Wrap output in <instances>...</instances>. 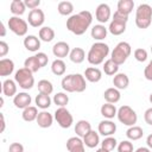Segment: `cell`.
Returning <instances> with one entry per match:
<instances>
[{
    "label": "cell",
    "instance_id": "cell-43",
    "mask_svg": "<svg viewBox=\"0 0 152 152\" xmlns=\"http://www.w3.org/2000/svg\"><path fill=\"white\" fill-rule=\"evenodd\" d=\"M134 58L138 62H145L147 59V51L145 49H142V48L135 49L134 50Z\"/></svg>",
    "mask_w": 152,
    "mask_h": 152
},
{
    "label": "cell",
    "instance_id": "cell-22",
    "mask_svg": "<svg viewBox=\"0 0 152 152\" xmlns=\"http://www.w3.org/2000/svg\"><path fill=\"white\" fill-rule=\"evenodd\" d=\"M2 94L5 96H15L17 95V82L11 80V78H7L2 82Z\"/></svg>",
    "mask_w": 152,
    "mask_h": 152
},
{
    "label": "cell",
    "instance_id": "cell-33",
    "mask_svg": "<svg viewBox=\"0 0 152 152\" xmlns=\"http://www.w3.org/2000/svg\"><path fill=\"white\" fill-rule=\"evenodd\" d=\"M65 70H66V66H65V63L63 59H58L56 58L52 64H51V71L56 75V76H62L65 74Z\"/></svg>",
    "mask_w": 152,
    "mask_h": 152
},
{
    "label": "cell",
    "instance_id": "cell-30",
    "mask_svg": "<svg viewBox=\"0 0 152 152\" xmlns=\"http://www.w3.org/2000/svg\"><path fill=\"white\" fill-rule=\"evenodd\" d=\"M38 37H39L40 40L49 43L55 38V31L50 26H43L38 32Z\"/></svg>",
    "mask_w": 152,
    "mask_h": 152
},
{
    "label": "cell",
    "instance_id": "cell-4",
    "mask_svg": "<svg viewBox=\"0 0 152 152\" xmlns=\"http://www.w3.org/2000/svg\"><path fill=\"white\" fill-rule=\"evenodd\" d=\"M152 23V7L148 4H140L135 12V25L139 28H147Z\"/></svg>",
    "mask_w": 152,
    "mask_h": 152
},
{
    "label": "cell",
    "instance_id": "cell-48",
    "mask_svg": "<svg viewBox=\"0 0 152 152\" xmlns=\"http://www.w3.org/2000/svg\"><path fill=\"white\" fill-rule=\"evenodd\" d=\"M10 51V48H8V44L4 40L0 42V57H5Z\"/></svg>",
    "mask_w": 152,
    "mask_h": 152
},
{
    "label": "cell",
    "instance_id": "cell-1",
    "mask_svg": "<svg viewBox=\"0 0 152 152\" xmlns=\"http://www.w3.org/2000/svg\"><path fill=\"white\" fill-rule=\"evenodd\" d=\"M93 14L89 11H81L66 19V28L76 36H82L91 25Z\"/></svg>",
    "mask_w": 152,
    "mask_h": 152
},
{
    "label": "cell",
    "instance_id": "cell-50",
    "mask_svg": "<svg viewBox=\"0 0 152 152\" xmlns=\"http://www.w3.org/2000/svg\"><path fill=\"white\" fill-rule=\"evenodd\" d=\"M146 144H147V147H148L150 150H152V133L147 135V138H146Z\"/></svg>",
    "mask_w": 152,
    "mask_h": 152
},
{
    "label": "cell",
    "instance_id": "cell-19",
    "mask_svg": "<svg viewBox=\"0 0 152 152\" xmlns=\"http://www.w3.org/2000/svg\"><path fill=\"white\" fill-rule=\"evenodd\" d=\"M84 78L91 83H96L102 78V71L99 68L95 66H89L84 70Z\"/></svg>",
    "mask_w": 152,
    "mask_h": 152
},
{
    "label": "cell",
    "instance_id": "cell-23",
    "mask_svg": "<svg viewBox=\"0 0 152 152\" xmlns=\"http://www.w3.org/2000/svg\"><path fill=\"white\" fill-rule=\"evenodd\" d=\"M113 84H114V88L119 89V90H122V89H126L129 84V78L126 74H122V72H118L114 78H113Z\"/></svg>",
    "mask_w": 152,
    "mask_h": 152
},
{
    "label": "cell",
    "instance_id": "cell-29",
    "mask_svg": "<svg viewBox=\"0 0 152 152\" xmlns=\"http://www.w3.org/2000/svg\"><path fill=\"white\" fill-rule=\"evenodd\" d=\"M133 8H134L133 0H119L116 11L125 14V15H129V13L133 11Z\"/></svg>",
    "mask_w": 152,
    "mask_h": 152
},
{
    "label": "cell",
    "instance_id": "cell-34",
    "mask_svg": "<svg viewBox=\"0 0 152 152\" xmlns=\"http://www.w3.org/2000/svg\"><path fill=\"white\" fill-rule=\"evenodd\" d=\"M36 101V104L38 108L45 110L48 109L50 106H51V99H50V95H45V94H38L34 99Z\"/></svg>",
    "mask_w": 152,
    "mask_h": 152
},
{
    "label": "cell",
    "instance_id": "cell-20",
    "mask_svg": "<svg viewBox=\"0 0 152 152\" xmlns=\"http://www.w3.org/2000/svg\"><path fill=\"white\" fill-rule=\"evenodd\" d=\"M91 131V125L87 120H78L75 125V133L80 138H84L86 134H88Z\"/></svg>",
    "mask_w": 152,
    "mask_h": 152
},
{
    "label": "cell",
    "instance_id": "cell-3",
    "mask_svg": "<svg viewBox=\"0 0 152 152\" xmlns=\"http://www.w3.org/2000/svg\"><path fill=\"white\" fill-rule=\"evenodd\" d=\"M109 53V46L102 42H96L88 51L87 59L91 65H99L104 62V58Z\"/></svg>",
    "mask_w": 152,
    "mask_h": 152
},
{
    "label": "cell",
    "instance_id": "cell-47",
    "mask_svg": "<svg viewBox=\"0 0 152 152\" xmlns=\"http://www.w3.org/2000/svg\"><path fill=\"white\" fill-rule=\"evenodd\" d=\"M8 152H24V146L20 142H12L8 147Z\"/></svg>",
    "mask_w": 152,
    "mask_h": 152
},
{
    "label": "cell",
    "instance_id": "cell-26",
    "mask_svg": "<svg viewBox=\"0 0 152 152\" xmlns=\"http://www.w3.org/2000/svg\"><path fill=\"white\" fill-rule=\"evenodd\" d=\"M107 32H108V28L104 25L97 24V25L93 26V28L90 31V34L95 40H102L107 37Z\"/></svg>",
    "mask_w": 152,
    "mask_h": 152
},
{
    "label": "cell",
    "instance_id": "cell-8",
    "mask_svg": "<svg viewBox=\"0 0 152 152\" xmlns=\"http://www.w3.org/2000/svg\"><path fill=\"white\" fill-rule=\"evenodd\" d=\"M119 121L128 127H132V126H135L137 121H138V115L135 113V110L133 108H131L129 106H121L119 109H118V114H116Z\"/></svg>",
    "mask_w": 152,
    "mask_h": 152
},
{
    "label": "cell",
    "instance_id": "cell-32",
    "mask_svg": "<svg viewBox=\"0 0 152 152\" xmlns=\"http://www.w3.org/2000/svg\"><path fill=\"white\" fill-rule=\"evenodd\" d=\"M38 114H39V113H38L37 107H34V106H30V107L23 109V114H21V116H23V119H24L25 121L31 122V121L37 120Z\"/></svg>",
    "mask_w": 152,
    "mask_h": 152
},
{
    "label": "cell",
    "instance_id": "cell-2",
    "mask_svg": "<svg viewBox=\"0 0 152 152\" xmlns=\"http://www.w3.org/2000/svg\"><path fill=\"white\" fill-rule=\"evenodd\" d=\"M61 84L63 90H65L66 93H82L87 88L86 78L81 74H70L64 76Z\"/></svg>",
    "mask_w": 152,
    "mask_h": 152
},
{
    "label": "cell",
    "instance_id": "cell-24",
    "mask_svg": "<svg viewBox=\"0 0 152 152\" xmlns=\"http://www.w3.org/2000/svg\"><path fill=\"white\" fill-rule=\"evenodd\" d=\"M103 97H104V100H106V102H108V103H116V102H119L120 101V99H121V94H120V91H119V89H116V88H108V89H106L104 90V93H103Z\"/></svg>",
    "mask_w": 152,
    "mask_h": 152
},
{
    "label": "cell",
    "instance_id": "cell-17",
    "mask_svg": "<svg viewBox=\"0 0 152 152\" xmlns=\"http://www.w3.org/2000/svg\"><path fill=\"white\" fill-rule=\"evenodd\" d=\"M36 121L40 128H49V127H51V125L53 122V115L46 110H42V112H39Z\"/></svg>",
    "mask_w": 152,
    "mask_h": 152
},
{
    "label": "cell",
    "instance_id": "cell-40",
    "mask_svg": "<svg viewBox=\"0 0 152 152\" xmlns=\"http://www.w3.org/2000/svg\"><path fill=\"white\" fill-rule=\"evenodd\" d=\"M115 147H118V141L113 137H106L101 142V148H103L107 152H112Z\"/></svg>",
    "mask_w": 152,
    "mask_h": 152
},
{
    "label": "cell",
    "instance_id": "cell-7",
    "mask_svg": "<svg viewBox=\"0 0 152 152\" xmlns=\"http://www.w3.org/2000/svg\"><path fill=\"white\" fill-rule=\"evenodd\" d=\"M128 21V15H125L118 11L114 12L113 19L109 24L108 31L114 36H120L126 31V24Z\"/></svg>",
    "mask_w": 152,
    "mask_h": 152
},
{
    "label": "cell",
    "instance_id": "cell-6",
    "mask_svg": "<svg viewBox=\"0 0 152 152\" xmlns=\"http://www.w3.org/2000/svg\"><path fill=\"white\" fill-rule=\"evenodd\" d=\"M14 81L17 82V84L25 89L28 90L34 86V77H33V72L26 68H20L19 70L15 71L14 74Z\"/></svg>",
    "mask_w": 152,
    "mask_h": 152
},
{
    "label": "cell",
    "instance_id": "cell-21",
    "mask_svg": "<svg viewBox=\"0 0 152 152\" xmlns=\"http://www.w3.org/2000/svg\"><path fill=\"white\" fill-rule=\"evenodd\" d=\"M14 71V62L10 58L0 59V76H10Z\"/></svg>",
    "mask_w": 152,
    "mask_h": 152
},
{
    "label": "cell",
    "instance_id": "cell-45",
    "mask_svg": "<svg viewBox=\"0 0 152 152\" xmlns=\"http://www.w3.org/2000/svg\"><path fill=\"white\" fill-rule=\"evenodd\" d=\"M25 6L26 8L28 10H36V8H39V5H40V0H25Z\"/></svg>",
    "mask_w": 152,
    "mask_h": 152
},
{
    "label": "cell",
    "instance_id": "cell-41",
    "mask_svg": "<svg viewBox=\"0 0 152 152\" xmlns=\"http://www.w3.org/2000/svg\"><path fill=\"white\" fill-rule=\"evenodd\" d=\"M52 101L58 107H65L69 103V96L65 93H57V94L53 95Z\"/></svg>",
    "mask_w": 152,
    "mask_h": 152
},
{
    "label": "cell",
    "instance_id": "cell-55",
    "mask_svg": "<svg viewBox=\"0 0 152 152\" xmlns=\"http://www.w3.org/2000/svg\"><path fill=\"white\" fill-rule=\"evenodd\" d=\"M148 100H150V102H151V103H152V93H151V94H150V97H148Z\"/></svg>",
    "mask_w": 152,
    "mask_h": 152
},
{
    "label": "cell",
    "instance_id": "cell-27",
    "mask_svg": "<svg viewBox=\"0 0 152 152\" xmlns=\"http://www.w3.org/2000/svg\"><path fill=\"white\" fill-rule=\"evenodd\" d=\"M100 112H101V115H102L103 118L108 119V120L113 119V118L118 114V109H116V107H115L113 103H108V102H106L104 104L101 106Z\"/></svg>",
    "mask_w": 152,
    "mask_h": 152
},
{
    "label": "cell",
    "instance_id": "cell-14",
    "mask_svg": "<svg viewBox=\"0 0 152 152\" xmlns=\"http://www.w3.org/2000/svg\"><path fill=\"white\" fill-rule=\"evenodd\" d=\"M70 46L68 43L65 42H57L53 46H52V53L55 57H57L58 59H62L64 57H66L70 53Z\"/></svg>",
    "mask_w": 152,
    "mask_h": 152
},
{
    "label": "cell",
    "instance_id": "cell-39",
    "mask_svg": "<svg viewBox=\"0 0 152 152\" xmlns=\"http://www.w3.org/2000/svg\"><path fill=\"white\" fill-rule=\"evenodd\" d=\"M38 91L39 94H45V95H50L53 91V86L50 81L48 80H40L38 82Z\"/></svg>",
    "mask_w": 152,
    "mask_h": 152
},
{
    "label": "cell",
    "instance_id": "cell-15",
    "mask_svg": "<svg viewBox=\"0 0 152 152\" xmlns=\"http://www.w3.org/2000/svg\"><path fill=\"white\" fill-rule=\"evenodd\" d=\"M31 101H32L31 96H30L27 93H25V91L18 93V94L13 97V104H14L17 108H20V109H25V108L30 107Z\"/></svg>",
    "mask_w": 152,
    "mask_h": 152
},
{
    "label": "cell",
    "instance_id": "cell-38",
    "mask_svg": "<svg viewBox=\"0 0 152 152\" xmlns=\"http://www.w3.org/2000/svg\"><path fill=\"white\" fill-rule=\"evenodd\" d=\"M57 11L61 15H70L74 11V5L70 1H61L57 6Z\"/></svg>",
    "mask_w": 152,
    "mask_h": 152
},
{
    "label": "cell",
    "instance_id": "cell-36",
    "mask_svg": "<svg viewBox=\"0 0 152 152\" xmlns=\"http://www.w3.org/2000/svg\"><path fill=\"white\" fill-rule=\"evenodd\" d=\"M144 134V131L139 126H132L126 131V137L129 140H139Z\"/></svg>",
    "mask_w": 152,
    "mask_h": 152
},
{
    "label": "cell",
    "instance_id": "cell-46",
    "mask_svg": "<svg viewBox=\"0 0 152 152\" xmlns=\"http://www.w3.org/2000/svg\"><path fill=\"white\" fill-rule=\"evenodd\" d=\"M144 76L146 80L148 81H152V59L148 62V64L145 66L144 69Z\"/></svg>",
    "mask_w": 152,
    "mask_h": 152
},
{
    "label": "cell",
    "instance_id": "cell-25",
    "mask_svg": "<svg viewBox=\"0 0 152 152\" xmlns=\"http://www.w3.org/2000/svg\"><path fill=\"white\" fill-rule=\"evenodd\" d=\"M83 142H84V146H87V147H89V148H94V147H96V146L100 144V137H99V133L91 129L88 134L84 135V138H83Z\"/></svg>",
    "mask_w": 152,
    "mask_h": 152
},
{
    "label": "cell",
    "instance_id": "cell-52",
    "mask_svg": "<svg viewBox=\"0 0 152 152\" xmlns=\"http://www.w3.org/2000/svg\"><path fill=\"white\" fill-rule=\"evenodd\" d=\"M0 116H1V129H0V132H4V131H5V126H6L5 116H4V114H2V113L0 114Z\"/></svg>",
    "mask_w": 152,
    "mask_h": 152
},
{
    "label": "cell",
    "instance_id": "cell-44",
    "mask_svg": "<svg viewBox=\"0 0 152 152\" xmlns=\"http://www.w3.org/2000/svg\"><path fill=\"white\" fill-rule=\"evenodd\" d=\"M36 57H37V59H38V62H39V64H40L42 68L45 66V65L48 64V62H49V57H48V55L44 53V52H38V53H36Z\"/></svg>",
    "mask_w": 152,
    "mask_h": 152
},
{
    "label": "cell",
    "instance_id": "cell-12",
    "mask_svg": "<svg viewBox=\"0 0 152 152\" xmlns=\"http://www.w3.org/2000/svg\"><path fill=\"white\" fill-rule=\"evenodd\" d=\"M97 131L101 135H103L104 138L106 137H112L115 132H116V125L112 121V120H102L100 121L99 124V127H97Z\"/></svg>",
    "mask_w": 152,
    "mask_h": 152
},
{
    "label": "cell",
    "instance_id": "cell-51",
    "mask_svg": "<svg viewBox=\"0 0 152 152\" xmlns=\"http://www.w3.org/2000/svg\"><path fill=\"white\" fill-rule=\"evenodd\" d=\"M0 37H5L6 36V28H5V25H4V23L1 21L0 23Z\"/></svg>",
    "mask_w": 152,
    "mask_h": 152
},
{
    "label": "cell",
    "instance_id": "cell-53",
    "mask_svg": "<svg viewBox=\"0 0 152 152\" xmlns=\"http://www.w3.org/2000/svg\"><path fill=\"white\" fill-rule=\"evenodd\" d=\"M135 152H151V150L148 147H139L135 150Z\"/></svg>",
    "mask_w": 152,
    "mask_h": 152
},
{
    "label": "cell",
    "instance_id": "cell-54",
    "mask_svg": "<svg viewBox=\"0 0 152 152\" xmlns=\"http://www.w3.org/2000/svg\"><path fill=\"white\" fill-rule=\"evenodd\" d=\"M95 152H107V151H104L103 148H99V150H96Z\"/></svg>",
    "mask_w": 152,
    "mask_h": 152
},
{
    "label": "cell",
    "instance_id": "cell-42",
    "mask_svg": "<svg viewBox=\"0 0 152 152\" xmlns=\"http://www.w3.org/2000/svg\"><path fill=\"white\" fill-rule=\"evenodd\" d=\"M118 152H133V144L129 140H122L118 145Z\"/></svg>",
    "mask_w": 152,
    "mask_h": 152
},
{
    "label": "cell",
    "instance_id": "cell-37",
    "mask_svg": "<svg viewBox=\"0 0 152 152\" xmlns=\"http://www.w3.org/2000/svg\"><path fill=\"white\" fill-rule=\"evenodd\" d=\"M24 68L31 70L32 72H37L42 66H40L38 59H37V57H36V55H34V56H31V57H28V58L25 59V62H24Z\"/></svg>",
    "mask_w": 152,
    "mask_h": 152
},
{
    "label": "cell",
    "instance_id": "cell-18",
    "mask_svg": "<svg viewBox=\"0 0 152 152\" xmlns=\"http://www.w3.org/2000/svg\"><path fill=\"white\" fill-rule=\"evenodd\" d=\"M24 46L31 52H36L40 49V39L33 34H28L24 38Z\"/></svg>",
    "mask_w": 152,
    "mask_h": 152
},
{
    "label": "cell",
    "instance_id": "cell-35",
    "mask_svg": "<svg viewBox=\"0 0 152 152\" xmlns=\"http://www.w3.org/2000/svg\"><path fill=\"white\" fill-rule=\"evenodd\" d=\"M103 71L108 76H113V75L115 76L118 74V71H119V65L109 58V59L104 61V63H103Z\"/></svg>",
    "mask_w": 152,
    "mask_h": 152
},
{
    "label": "cell",
    "instance_id": "cell-11",
    "mask_svg": "<svg viewBox=\"0 0 152 152\" xmlns=\"http://www.w3.org/2000/svg\"><path fill=\"white\" fill-rule=\"evenodd\" d=\"M44 20H45V14L42 10L36 8V10L30 11L27 21L32 27H40L44 24Z\"/></svg>",
    "mask_w": 152,
    "mask_h": 152
},
{
    "label": "cell",
    "instance_id": "cell-31",
    "mask_svg": "<svg viewBox=\"0 0 152 152\" xmlns=\"http://www.w3.org/2000/svg\"><path fill=\"white\" fill-rule=\"evenodd\" d=\"M25 10H26V6H25V2L21 1V0H13L10 5V11L15 15V17H19L21 14L25 13Z\"/></svg>",
    "mask_w": 152,
    "mask_h": 152
},
{
    "label": "cell",
    "instance_id": "cell-10",
    "mask_svg": "<svg viewBox=\"0 0 152 152\" xmlns=\"http://www.w3.org/2000/svg\"><path fill=\"white\" fill-rule=\"evenodd\" d=\"M53 118L62 128H69L74 124V118L65 107H58L53 114Z\"/></svg>",
    "mask_w": 152,
    "mask_h": 152
},
{
    "label": "cell",
    "instance_id": "cell-13",
    "mask_svg": "<svg viewBox=\"0 0 152 152\" xmlns=\"http://www.w3.org/2000/svg\"><path fill=\"white\" fill-rule=\"evenodd\" d=\"M110 7L107 4H100L95 11V18L99 23L104 24L110 19Z\"/></svg>",
    "mask_w": 152,
    "mask_h": 152
},
{
    "label": "cell",
    "instance_id": "cell-9",
    "mask_svg": "<svg viewBox=\"0 0 152 152\" xmlns=\"http://www.w3.org/2000/svg\"><path fill=\"white\" fill-rule=\"evenodd\" d=\"M7 25H8V28L17 36L19 37H23L27 33V30H28V26H27V23L21 19L20 17H11L7 21Z\"/></svg>",
    "mask_w": 152,
    "mask_h": 152
},
{
    "label": "cell",
    "instance_id": "cell-49",
    "mask_svg": "<svg viewBox=\"0 0 152 152\" xmlns=\"http://www.w3.org/2000/svg\"><path fill=\"white\" fill-rule=\"evenodd\" d=\"M144 119H145V122L150 126H152V107L146 109L145 113H144Z\"/></svg>",
    "mask_w": 152,
    "mask_h": 152
},
{
    "label": "cell",
    "instance_id": "cell-28",
    "mask_svg": "<svg viewBox=\"0 0 152 152\" xmlns=\"http://www.w3.org/2000/svg\"><path fill=\"white\" fill-rule=\"evenodd\" d=\"M69 58L72 63L80 64L86 59V52L82 48H74L69 53Z\"/></svg>",
    "mask_w": 152,
    "mask_h": 152
},
{
    "label": "cell",
    "instance_id": "cell-56",
    "mask_svg": "<svg viewBox=\"0 0 152 152\" xmlns=\"http://www.w3.org/2000/svg\"><path fill=\"white\" fill-rule=\"evenodd\" d=\"M151 52H152V45H151Z\"/></svg>",
    "mask_w": 152,
    "mask_h": 152
},
{
    "label": "cell",
    "instance_id": "cell-16",
    "mask_svg": "<svg viewBox=\"0 0 152 152\" xmlns=\"http://www.w3.org/2000/svg\"><path fill=\"white\" fill-rule=\"evenodd\" d=\"M66 148L69 152H86L84 142L80 137H71L66 140Z\"/></svg>",
    "mask_w": 152,
    "mask_h": 152
},
{
    "label": "cell",
    "instance_id": "cell-5",
    "mask_svg": "<svg viewBox=\"0 0 152 152\" xmlns=\"http://www.w3.org/2000/svg\"><path fill=\"white\" fill-rule=\"evenodd\" d=\"M132 52V48L127 42H120L116 44V46L114 48V50L110 53V59L113 62H115L118 65L124 64L127 58L129 57Z\"/></svg>",
    "mask_w": 152,
    "mask_h": 152
}]
</instances>
